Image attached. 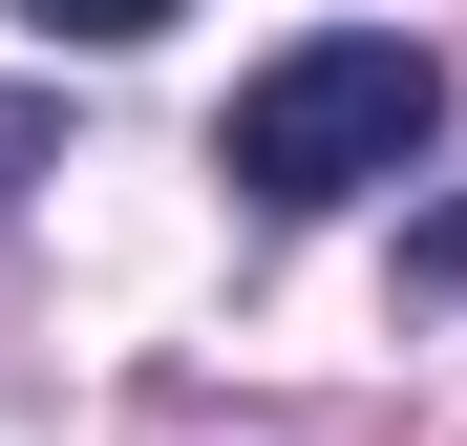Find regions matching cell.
<instances>
[{
  "label": "cell",
  "instance_id": "cell-2",
  "mask_svg": "<svg viewBox=\"0 0 467 446\" xmlns=\"http://www.w3.org/2000/svg\"><path fill=\"white\" fill-rule=\"evenodd\" d=\"M43 171H64V107H22V86H0V213H22Z\"/></svg>",
  "mask_w": 467,
  "mask_h": 446
},
{
  "label": "cell",
  "instance_id": "cell-1",
  "mask_svg": "<svg viewBox=\"0 0 467 446\" xmlns=\"http://www.w3.org/2000/svg\"><path fill=\"white\" fill-rule=\"evenodd\" d=\"M425 128H446V64L382 43V22H340V43H297V64L234 86L213 171L255 192V213H340V192H382V171H425Z\"/></svg>",
  "mask_w": 467,
  "mask_h": 446
},
{
  "label": "cell",
  "instance_id": "cell-3",
  "mask_svg": "<svg viewBox=\"0 0 467 446\" xmlns=\"http://www.w3.org/2000/svg\"><path fill=\"white\" fill-rule=\"evenodd\" d=\"M22 22H43V43H149L171 0H22Z\"/></svg>",
  "mask_w": 467,
  "mask_h": 446
}]
</instances>
